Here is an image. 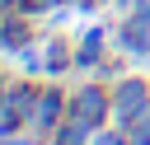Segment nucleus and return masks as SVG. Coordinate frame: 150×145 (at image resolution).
Here are the masks:
<instances>
[{"label":"nucleus","instance_id":"obj_1","mask_svg":"<svg viewBox=\"0 0 150 145\" xmlns=\"http://www.w3.org/2000/svg\"><path fill=\"white\" fill-rule=\"evenodd\" d=\"M145 108H150V84H145V80L131 75V80H122V84L112 89V122H117V126H131Z\"/></svg>","mask_w":150,"mask_h":145},{"label":"nucleus","instance_id":"obj_5","mask_svg":"<svg viewBox=\"0 0 150 145\" xmlns=\"http://www.w3.org/2000/svg\"><path fill=\"white\" fill-rule=\"evenodd\" d=\"M127 145H150V108L127 126Z\"/></svg>","mask_w":150,"mask_h":145},{"label":"nucleus","instance_id":"obj_6","mask_svg":"<svg viewBox=\"0 0 150 145\" xmlns=\"http://www.w3.org/2000/svg\"><path fill=\"white\" fill-rule=\"evenodd\" d=\"M0 145H33L28 136H19V131H9V136H0Z\"/></svg>","mask_w":150,"mask_h":145},{"label":"nucleus","instance_id":"obj_4","mask_svg":"<svg viewBox=\"0 0 150 145\" xmlns=\"http://www.w3.org/2000/svg\"><path fill=\"white\" fill-rule=\"evenodd\" d=\"M98 51H103V33L94 28V33H84V47L75 51V65H94V61H98Z\"/></svg>","mask_w":150,"mask_h":145},{"label":"nucleus","instance_id":"obj_3","mask_svg":"<svg viewBox=\"0 0 150 145\" xmlns=\"http://www.w3.org/2000/svg\"><path fill=\"white\" fill-rule=\"evenodd\" d=\"M56 112H61V94H56V89H42V94H38V103H33V112H28V126H33L38 136L56 131V126H61V117H56Z\"/></svg>","mask_w":150,"mask_h":145},{"label":"nucleus","instance_id":"obj_2","mask_svg":"<svg viewBox=\"0 0 150 145\" xmlns=\"http://www.w3.org/2000/svg\"><path fill=\"white\" fill-rule=\"evenodd\" d=\"M70 108H75V117H80V122H89V126H98L103 117H112V98H108L98 84H84V89L75 94V103H70Z\"/></svg>","mask_w":150,"mask_h":145}]
</instances>
